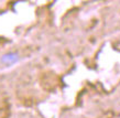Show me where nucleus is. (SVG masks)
Segmentation results:
<instances>
[{
  "instance_id": "1",
  "label": "nucleus",
  "mask_w": 120,
  "mask_h": 118,
  "mask_svg": "<svg viewBox=\"0 0 120 118\" xmlns=\"http://www.w3.org/2000/svg\"><path fill=\"white\" fill-rule=\"evenodd\" d=\"M20 59V56H19L18 53H15V52H10V53H7V54H4L2 55L1 57V62L6 64V65H12V64H15L17 63Z\"/></svg>"
}]
</instances>
